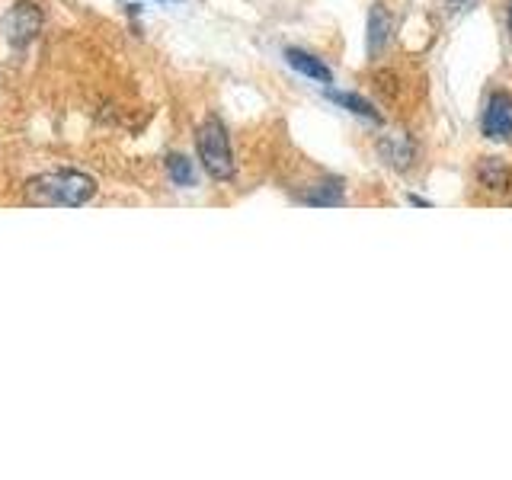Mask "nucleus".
<instances>
[{
	"mask_svg": "<svg viewBox=\"0 0 512 480\" xmlns=\"http://www.w3.org/2000/svg\"><path fill=\"white\" fill-rule=\"evenodd\" d=\"M285 61L292 64L298 74L317 80V84H333V74H330L327 64L314 55H308V52H301V48H285Z\"/></svg>",
	"mask_w": 512,
	"mask_h": 480,
	"instance_id": "6",
	"label": "nucleus"
},
{
	"mask_svg": "<svg viewBox=\"0 0 512 480\" xmlns=\"http://www.w3.org/2000/svg\"><path fill=\"white\" fill-rule=\"evenodd\" d=\"M96 196V180L80 170H48L23 186V202L32 208H80Z\"/></svg>",
	"mask_w": 512,
	"mask_h": 480,
	"instance_id": "1",
	"label": "nucleus"
},
{
	"mask_svg": "<svg viewBox=\"0 0 512 480\" xmlns=\"http://www.w3.org/2000/svg\"><path fill=\"white\" fill-rule=\"evenodd\" d=\"M167 173L176 186H192L196 183V170H192V160L186 154H167Z\"/></svg>",
	"mask_w": 512,
	"mask_h": 480,
	"instance_id": "10",
	"label": "nucleus"
},
{
	"mask_svg": "<svg viewBox=\"0 0 512 480\" xmlns=\"http://www.w3.org/2000/svg\"><path fill=\"white\" fill-rule=\"evenodd\" d=\"M477 180L484 189H506L509 186V167L500 157H484L477 164Z\"/></svg>",
	"mask_w": 512,
	"mask_h": 480,
	"instance_id": "8",
	"label": "nucleus"
},
{
	"mask_svg": "<svg viewBox=\"0 0 512 480\" xmlns=\"http://www.w3.org/2000/svg\"><path fill=\"white\" fill-rule=\"evenodd\" d=\"M378 154L384 157V164L394 167V170H407L413 164V144L404 138H381L378 141Z\"/></svg>",
	"mask_w": 512,
	"mask_h": 480,
	"instance_id": "7",
	"label": "nucleus"
},
{
	"mask_svg": "<svg viewBox=\"0 0 512 480\" xmlns=\"http://www.w3.org/2000/svg\"><path fill=\"white\" fill-rule=\"evenodd\" d=\"M42 23H45V16L36 0H16L4 16V39L10 42V48H26L36 42Z\"/></svg>",
	"mask_w": 512,
	"mask_h": 480,
	"instance_id": "3",
	"label": "nucleus"
},
{
	"mask_svg": "<svg viewBox=\"0 0 512 480\" xmlns=\"http://www.w3.org/2000/svg\"><path fill=\"white\" fill-rule=\"evenodd\" d=\"M196 151L205 173L212 180H231L234 176V151H231V138H228V128L221 125V119H205L196 132Z\"/></svg>",
	"mask_w": 512,
	"mask_h": 480,
	"instance_id": "2",
	"label": "nucleus"
},
{
	"mask_svg": "<svg viewBox=\"0 0 512 480\" xmlns=\"http://www.w3.org/2000/svg\"><path fill=\"white\" fill-rule=\"evenodd\" d=\"M509 32H512V0H509Z\"/></svg>",
	"mask_w": 512,
	"mask_h": 480,
	"instance_id": "12",
	"label": "nucleus"
},
{
	"mask_svg": "<svg viewBox=\"0 0 512 480\" xmlns=\"http://www.w3.org/2000/svg\"><path fill=\"white\" fill-rule=\"evenodd\" d=\"M391 13L384 10V4H372L368 10V23H365V52L368 58H381L384 48L391 42Z\"/></svg>",
	"mask_w": 512,
	"mask_h": 480,
	"instance_id": "5",
	"label": "nucleus"
},
{
	"mask_svg": "<svg viewBox=\"0 0 512 480\" xmlns=\"http://www.w3.org/2000/svg\"><path fill=\"white\" fill-rule=\"evenodd\" d=\"M480 132L490 141L512 144V96L509 93L496 90L487 100L484 119H480Z\"/></svg>",
	"mask_w": 512,
	"mask_h": 480,
	"instance_id": "4",
	"label": "nucleus"
},
{
	"mask_svg": "<svg viewBox=\"0 0 512 480\" xmlns=\"http://www.w3.org/2000/svg\"><path fill=\"white\" fill-rule=\"evenodd\" d=\"M330 100L336 103V106H343V109H349L352 116H362V119H368V122H381V112L365 100V96H359V93H336V90H330L327 93Z\"/></svg>",
	"mask_w": 512,
	"mask_h": 480,
	"instance_id": "9",
	"label": "nucleus"
},
{
	"mask_svg": "<svg viewBox=\"0 0 512 480\" xmlns=\"http://www.w3.org/2000/svg\"><path fill=\"white\" fill-rule=\"evenodd\" d=\"M304 202L308 205H340L343 202V183L330 180L324 186H314V192H308Z\"/></svg>",
	"mask_w": 512,
	"mask_h": 480,
	"instance_id": "11",
	"label": "nucleus"
}]
</instances>
